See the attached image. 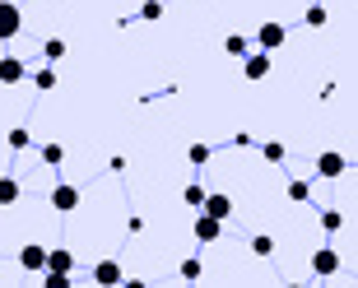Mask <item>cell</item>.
<instances>
[{
    "mask_svg": "<svg viewBox=\"0 0 358 288\" xmlns=\"http://www.w3.org/2000/svg\"><path fill=\"white\" fill-rule=\"evenodd\" d=\"M42 163H47V168L66 163V149H61V144H42Z\"/></svg>",
    "mask_w": 358,
    "mask_h": 288,
    "instance_id": "obj_16",
    "label": "cell"
},
{
    "mask_svg": "<svg viewBox=\"0 0 358 288\" xmlns=\"http://www.w3.org/2000/svg\"><path fill=\"white\" fill-rule=\"evenodd\" d=\"M312 275H321V279L340 275V251H335V247H321L317 256H312Z\"/></svg>",
    "mask_w": 358,
    "mask_h": 288,
    "instance_id": "obj_3",
    "label": "cell"
},
{
    "mask_svg": "<svg viewBox=\"0 0 358 288\" xmlns=\"http://www.w3.org/2000/svg\"><path fill=\"white\" fill-rule=\"evenodd\" d=\"M93 284H121V265H117V261L93 265Z\"/></svg>",
    "mask_w": 358,
    "mask_h": 288,
    "instance_id": "obj_12",
    "label": "cell"
},
{
    "mask_svg": "<svg viewBox=\"0 0 358 288\" xmlns=\"http://www.w3.org/2000/svg\"><path fill=\"white\" fill-rule=\"evenodd\" d=\"M33 84H38L42 93H52V89H56V70H52V66H47V70H38V75H33Z\"/></svg>",
    "mask_w": 358,
    "mask_h": 288,
    "instance_id": "obj_20",
    "label": "cell"
},
{
    "mask_svg": "<svg viewBox=\"0 0 358 288\" xmlns=\"http://www.w3.org/2000/svg\"><path fill=\"white\" fill-rule=\"evenodd\" d=\"M19 196H24L19 177H0V205H19Z\"/></svg>",
    "mask_w": 358,
    "mask_h": 288,
    "instance_id": "obj_13",
    "label": "cell"
},
{
    "mask_svg": "<svg viewBox=\"0 0 358 288\" xmlns=\"http://www.w3.org/2000/svg\"><path fill=\"white\" fill-rule=\"evenodd\" d=\"M219 233H224V219H214V214L200 210L196 214V242H205V247H210V242H219Z\"/></svg>",
    "mask_w": 358,
    "mask_h": 288,
    "instance_id": "obj_5",
    "label": "cell"
},
{
    "mask_svg": "<svg viewBox=\"0 0 358 288\" xmlns=\"http://www.w3.org/2000/svg\"><path fill=\"white\" fill-rule=\"evenodd\" d=\"M242 75H247V79H266V75H270V52L242 56Z\"/></svg>",
    "mask_w": 358,
    "mask_h": 288,
    "instance_id": "obj_8",
    "label": "cell"
},
{
    "mask_svg": "<svg viewBox=\"0 0 358 288\" xmlns=\"http://www.w3.org/2000/svg\"><path fill=\"white\" fill-rule=\"evenodd\" d=\"M191 163H196V168H205V163H210V144H191Z\"/></svg>",
    "mask_w": 358,
    "mask_h": 288,
    "instance_id": "obj_22",
    "label": "cell"
},
{
    "mask_svg": "<svg viewBox=\"0 0 358 288\" xmlns=\"http://www.w3.org/2000/svg\"><path fill=\"white\" fill-rule=\"evenodd\" d=\"M42 56H47V61H61V56H66V42H61V38H52L47 47H42Z\"/></svg>",
    "mask_w": 358,
    "mask_h": 288,
    "instance_id": "obj_23",
    "label": "cell"
},
{
    "mask_svg": "<svg viewBox=\"0 0 358 288\" xmlns=\"http://www.w3.org/2000/svg\"><path fill=\"white\" fill-rule=\"evenodd\" d=\"M28 66L19 61V56H0V84H24Z\"/></svg>",
    "mask_w": 358,
    "mask_h": 288,
    "instance_id": "obj_7",
    "label": "cell"
},
{
    "mask_svg": "<svg viewBox=\"0 0 358 288\" xmlns=\"http://www.w3.org/2000/svg\"><path fill=\"white\" fill-rule=\"evenodd\" d=\"M205 270H200V261H182V279H200Z\"/></svg>",
    "mask_w": 358,
    "mask_h": 288,
    "instance_id": "obj_27",
    "label": "cell"
},
{
    "mask_svg": "<svg viewBox=\"0 0 358 288\" xmlns=\"http://www.w3.org/2000/svg\"><path fill=\"white\" fill-rule=\"evenodd\" d=\"M24 33V10L14 0H0V42H10Z\"/></svg>",
    "mask_w": 358,
    "mask_h": 288,
    "instance_id": "obj_1",
    "label": "cell"
},
{
    "mask_svg": "<svg viewBox=\"0 0 358 288\" xmlns=\"http://www.w3.org/2000/svg\"><path fill=\"white\" fill-rule=\"evenodd\" d=\"M52 210H61V214H75V210H80V191L61 182V186L52 191Z\"/></svg>",
    "mask_w": 358,
    "mask_h": 288,
    "instance_id": "obj_6",
    "label": "cell"
},
{
    "mask_svg": "<svg viewBox=\"0 0 358 288\" xmlns=\"http://www.w3.org/2000/svg\"><path fill=\"white\" fill-rule=\"evenodd\" d=\"M182 200L200 210V205H205V186H186V191H182Z\"/></svg>",
    "mask_w": 358,
    "mask_h": 288,
    "instance_id": "obj_24",
    "label": "cell"
},
{
    "mask_svg": "<svg viewBox=\"0 0 358 288\" xmlns=\"http://www.w3.org/2000/svg\"><path fill=\"white\" fill-rule=\"evenodd\" d=\"M47 270H52V275H70V270H75V256H70L66 247L47 251Z\"/></svg>",
    "mask_w": 358,
    "mask_h": 288,
    "instance_id": "obj_10",
    "label": "cell"
},
{
    "mask_svg": "<svg viewBox=\"0 0 358 288\" xmlns=\"http://www.w3.org/2000/svg\"><path fill=\"white\" fill-rule=\"evenodd\" d=\"M224 52H228V56H238V61H242V56H247V38H242V33H233V38L224 42Z\"/></svg>",
    "mask_w": 358,
    "mask_h": 288,
    "instance_id": "obj_19",
    "label": "cell"
},
{
    "mask_svg": "<svg viewBox=\"0 0 358 288\" xmlns=\"http://www.w3.org/2000/svg\"><path fill=\"white\" fill-rule=\"evenodd\" d=\"M252 256H261V261H266V256H275V237H252Z\"/></svg>",
    "mask_w": 358,
    "mask_h": 288,
    "instance_id": "obj_15",
    "label": "cell"
},
{
    "mask_svg": "<svg viewBox=\"0 0 358 288\" xmlns=\"http://www.w3.org/2000/svg\"><path fill=\"white\" fill-rule=\"evenodd\" d=\"M19 265H24V270H47V247L28 242V247L19 251Z\"/></svg>",
    "mask_w": 358,
    "mask_h": 288,
    "instance_id": "obj_9",
    "label": "cell"
},
{
    "mask_svg": "<svg viewBox=\"0 0 358 288\" xmlns=\"http://www.w3.org/2000/svg\"><path fill=\"white\" fill-rule=\"evenodd\" d=\"M321 228H326V233H340V228H345V214L340 210H321Z\"/></svg>",
    "mask_w": 358,
    "mask_h": 288,
    "instance_id": "obj_14",
    "label": "cell"
},
{
    "mask_svg": "<svg viewBox=\"0 0 358 288\" xmlns=\"http://www.w3.org/2000/svg\"><path fill=\"white\" fill-rule=\"evenodd\" d=\"M140 19H145V24L163 19V0H145V5H140Z\"/></svg>",
    "mask_w": 358,
    "mask_h": 288,
    "instance_id": "obj_17",
    "label": "cell"
},
{
    "mask_svg": "<svg viewBox=\"0 0 358 288\" xmlns=\"http://www.w3.org/2000/svg\"><path fill=\"white\" fill-rule=\"evenodd\" d=\"M303 19H307V28H326V19H331V14H326V5H312Z\"/></svg>",
    "mask_w": 358,
    "mask_h": 288,
    "instance_id": "obj_18",
    "label": "cell"
},
{
    "mask_svg": "<svg viewBox=\"0 0 358 288\" xmlns=\"http://www.w3.org/2000/svg\"><path fill=\"white\" fill-rule=\"evenodd\" d=\"M307 196H312V186H307V182H289V200H298V205H303Z\"/></svg>",
    "mask_w": 358,
    "mask_h": 288,
    "instance_id": "obj_26",
    "label": "cell"
},
{
    "mask_svg": "<svg viewBox=\"0 0 358 288\" xmlns=\"http://www.w3.org/2000/svg\"><path fill=\"white\" fill-rule=\"evenodd\" d=\"M28 144H33V135H28L24 126H14L10 131V149H28Z\"/></svg>",
    "mask_w": 358,
    "mask_h": 288,
    "instance_id": "obj_21",
    "label": "cell"
},
{
    "mask_svg": "<svg viewBox=\"0 0 358 288\" xmlns=\"http://www.w3.org/2000/svg\"><path fill=\"white\" fill-rule=\"evenodd\" d=\"M47 288H70V275H52L47 270Z\"/></svg>",
    "mask_w": 358,
    "mask_h": 288,
    "instance_id": "obj_28",
    "label": "cell"
},
{
    "mask_svg": "<svg viewBox=\"0 0 358 288\" xmlns=\"http://www.w3.org/2000/svg\"><path fill=\"white\" fill-rule=\"evenodd\" d=\"M345 154H335V149H326V154H317V177H326V182H335V177H345Z\"/></svg>",
    "mask_w": 358,
    "mask_h": 288,
    "instance_id": "obj_2",
    "label": "cell"
},
{
    "mask_svg": "<svg viewBox=\"0 0 358 288\" xmlns=\"http://www.w3.org/2000/svg\"><path fill=\"white\" fill-rule=\"evenodd\" d=\"M205 214H214V219H228L233 214V200L224 196V191H214V196H205V205H200Z\"/></svg>",
    "mask_w": 358,
    "mask_h": 288,
    "instance_id": "obj_11",
    "label": "cell"
},
{
    "mask_svg": "<svg viewBox=\"0 0 358 288\" xmlns=\"http://www.w3.org/2000/svg\"><path fill=\"white\" fill-rule=\"evenodd\" d=\"M284 38H289V33H284V24H275V19L256 28V42H261V52H279V47H284Z\"/></svg>",
    "mask_w": 358,
    "mask_h": 288,
    "instance_id": "obj_4",
    "label": "cell"
},
{
    "mask_svg": "<svg viewBox=\"0 0 358 288\" xmlns=\"http://www.w3.org/2000/svg\"><path fill=\"white\" fill-rule=\"evenodd\" d=\"M261 154H266V163H284V144H279V140H270L266 149H261Z\"/></svg>",
    "mask_w": 358,
    "mask_h": 288,
    "instance_id": "obj_25",
    "label": "cell"
}]
</instances>
